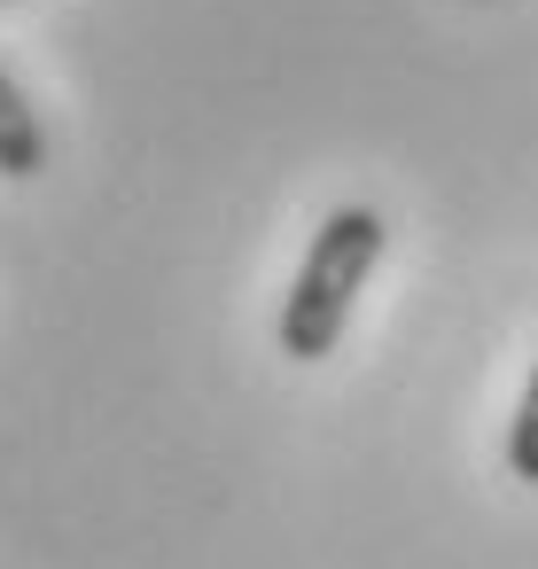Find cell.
<instances>
[{"instance_id":"1","label":"cell","mask_w":538,"mask_h":569,"mask_svg":"<svg viewBox=\"0 0 538 569\" xmlns=\"http://www.w3.org/2000/svg\"><path fill=\"white\" fill-rule=\"evenodd\" d=\"M382 242H390V227L367 203H343V211L320 219V234L305 242V266L289 281V305H281V351L289 359L312 367V359H328L343 343L351 305H359L367 273L382 266Z\"/></svg>"},{"instance_id":"2","label":"cell","mask_w":538,"mask_h":569,"mask_svg":"<svg viewBox=\"0 0 538 569\" xmlns=\"http://www.w3.org/2000/svg\"><path fill=\"white\" fill-rule=\"evenodd\" d=\"M0 172L9 180L48 172V126H40V110L24 102V87L9 71H0Z\"/></svg>"},{"instance_id":"3","label":"cell","mask_w":538,"mask_h":569,"mask_svg":"<svg viewBox=\"0 0 538 569\" xmlns=\"http://www.w3.org/2000/svg\"><path fill=\"white\" fill-rule=\"evenodd\" d=\"M507 468L522 483H538V367H530V382L515 398V421H507Z\"/></svg>"}]
</instances>
